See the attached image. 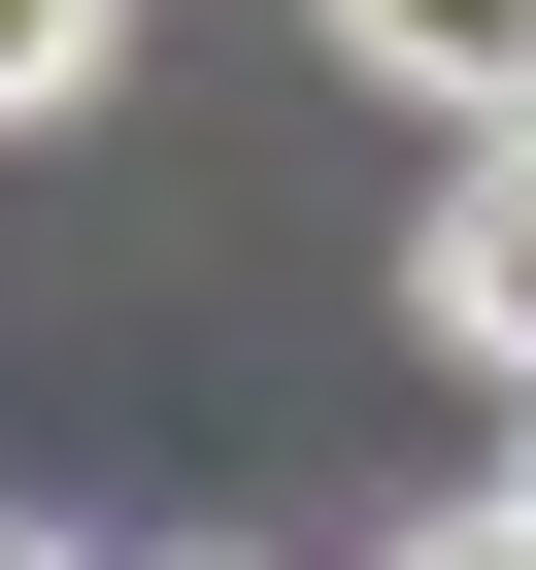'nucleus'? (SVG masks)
Returning <instances> with one entry per match:
<instances>
[{
    "mask_svg": "<svg viewBox=\"0 0 536 570\" xmlns=\"http://www.w3.org/2000/svg\"><path fill=\"white\" fill-rule=\"evenodd\" d=\"M101 68H135V0H0V135H68Z\"/></svg>",
    "mask_w": 536,
    "mask_h": 570,
    "instance_id": "7ed1b4c3",
    "label": "nucleus"
},
{
    "mask_svg": "<svg viewBox=\"0 0 536 570\" xmlns=\"http://www.w3.org/2000/svg\"><path fill=\"white\" fill-rule=\"evenodd\" d=\"M403 303H436V370H503V403H536V135H469V168H436Z\"/></svg>",
    "mask_w": 536,
    "mask_h": 570,
    "instance_id": "f257e3e1",
    "label": "nucleus"
},
{
    "mask_svg": "<svg viewBox=\"0 0 536 570\" xmlns=\"http://www.w3.org/2000/svg\"><path fill=\"white\" fill-rule=\"evenodd\" d=\"M369 570H536V470H503V503H403Z\"/></svg>",
    "mask_w": 536,
    "mask_h": 570,
    "instance_id": "20e7f679",
    "label": "nucleus"
},
{
    "mask_svg": "<svg viewBox=\"0 0 536 570\" xmlns=\"http://www.w3.org/2000/svg\"><path fill=\"white\" fill-rule=\"evenodd\" d=\"M302 35L369 101H436V135H536V0H302Z\"/></svg>",
    "mask_w": 536,
    "mask_h": 570,
    "instance_id": "f03ea898",
    "label": "nucleus"
},
{
    "mask_svg": "<svg viewBox=\"0 0 536 570\" xmlns=\"http://www.w3.org/2000/svg\"><path fill=\"white\" fill-rule=\"evenodd\" d=\"M0 570H101V537H34V503H0Z\"/></svg>",
    "mask_w": 536,
    "mask_h": 570,
    "instance_id": "39448f33",
    "label": "nucleus"
}]
</instances>
